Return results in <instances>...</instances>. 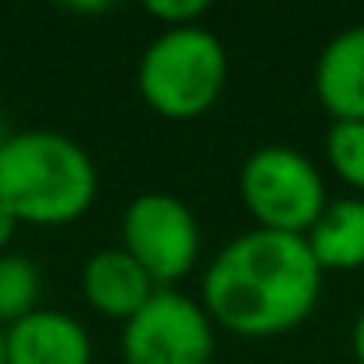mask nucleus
Returning <instances> with one entry per match:
<instances>
[{
	"mask_svg": "<svg viewBox=\"0 0 364 364\" xmlns=\"http://www.w3.org/2000/svg\"><path fill=\"white\" fill-rule=\"evenodd\" d=\"M321 268L304 236L250 229L236 236L204 272V311L236 336H279L311 318Z\"/></svg>",
	"mask_w": 364,
	"mask_h": 364,
	"instance_id": "1",
	"label": "nucleus"
},
{
	"mask_svg": "<svg viewBox=\"0 0 364 364\" xmlns=\"http://www.w3.org/2000/svg\"><path fill=\"white\" fill-rule=\"evenodd\" d=\"M97 168L90 154L61 132H18L0 146V204L18 222L65 225L90 211Z\"/></svg>",
	"mask_w": 364,
	"mask_h": 364,
	"instance_id": "2",
	"label": "nucleus"
},
{
	"mask_svg": "<svg viewBox=\"0 0 364 364\" xmlns=\"http://www.w3.org/2000/svg\"><path fill=\"white\" fill-rule=\"evenodd\" d=\"M229 75L225 47L200 26L164 29L139 58L136 86L150 111L168 122H190L208 114Z\"/></svg>",
	"mask_w": 364,
	"mask_h": 364,
	"instance_id": "3",
	"label": "nucleus"
},
{
	"mask_svg": "<svg viewBox=\"0 0 364 364\" xmlns=\"http://www.w3.org/2000/svg\"><path fill=\"white\" fill-rule=\"evenodd\" d=\"M240 197L261 229L286 236H307L328 204L321 171L289 146H261L243 161Z\"/></svg>",
	"mask_w": 364,
	"mask_h": 364,
	"instance_id": "4",
	"label": "nucleus"
},
{
	"mask_svg": "<svg viewBox=\"0 0 364 364\" xmlns=\"http://www.w3.org/2000/svg\"><path fill=\"white\" fill-rule=\"evenodd\" d=\"M215 321L204 304L157 289L122 328V364H211Z\"/></svg>",
	"mask_w": 364,
	"mask_h": 364,
	"instance_id": "5",
	"label": "nucleus"
},
{
	"mask_svg": "<svg viewBox=\"0 0 364 364\" xmlns=\"http://www.w3.org/2000/svg\"><path fill=\"white\" fill-rule=\"evenodd\" d=\"M122 250L154 286H171L186 279L200 257L197 218L171 193H139L122 215Z\"/></svg>",
	"mask_w": 364,
	"mask_h": 364,
	"instance_id": "6",
	"label": "nucleus"
},
{
	"mask_svg": "<svg viewBox=\"0 0 364 364\" xmlns=\"http://www.w3.org/2000/svg\"><path fill=\"white\" fill-rule=\"evenodd\" d=\"M8 364H90L86 328L65 311H33L4 336Z\"/></svg>",
	"mask_w": 364,
	"mask_h": 364,
	"instance_id": "7",
	"label": "nucleus"
},
{
	"mask_svg": "<svg viewBox=\"0 0 364 364\" xmlns=\"http://www.w3.org/2000/svg\"><path fill=\"white\" fill-rule=\"evenodd\" d=\"M314 93L332 122H364V26H350L325 43Z\"/></svg>",
	"mask_w": 364,
	"mask_h": 364,
	"instance_id": "8",
	"label": "nucleus"
},
{
	"mask_svg": "<svg viewBox=\"0 0 364 364\" xmlns=\"http://www.w3.org/2000/svg\"><path fill=\"white\" fill-rule=\"evenodd\" d=\"M82 293H86L93 311L118 318V321H129L157 293V286L122 247H111V250H97L86 261Z\"/></svg>",
	"mask_w": 364,
	"mask_h": 364,
	"instance_id": "9",
	"label": "nucleus"
},
{
	"mask_svg": "<svg viewBox=\"0 0 364 364\" xmlns=\"http://www.w3.org/2000/svg\"><path fill=\"white\" fill-rule=\"evenodd\" d=\"M304 240L321 272L364 268V200H328Z\"/></svg>",
	"mask_w": 364,
	"mask_h": 364,
	"instance_id": "10",
	"label": "nucleus"
},
{
	"mask_svg": "<svg viewBox=\"0 0 364 364\" xmlns=\"http://www.w3.org/2000/svg\"><path fill=\"white\" fill-rule=\"evenodd\" d=\"M40 296V272L29 257H0V325L33 314Z\"/></svg>",
	"mask_w": 364,
	"mask_h": 364,
	"instance_id": "11",
	"label": "nucleus"
},
{
	"mask_svg": "<svg viewBox=\"0 0 364 364\" xmlns=\"http://www.w3.org/2000/svg\"><path fill=\"white\" fill-rule=\"evenodd\" d=\"M325 154L346 186L364 190V122H332Z\"/></svg>",
	"mask_w": 364,
	"mask_h": 364,
	"instance_id": "12",
	"label": "nucleus"
},
{
	"mask_svg": "<svg viewBox=\"0 0 364 364\" xmlns=\"http://www.w3.org/2000/svg\"><path fill=\"white\" fill-rule=\"evenodd\" d=\"M208 0H150L146 15H154L157 22H164V29H186L197 26L200 15H208Z\"/></svg>",
	"mask_w": 364,
	"mask_h": 364,
	"instance_id": "13",
	"label": "nucleus"
},
{
	"mask_svg": "<svg viewBox=\"0 0 364 364\" xmlns=\"http://www.w3.org/2000/svg\"><path fill=\"white\" fill-rule=\"evenodd\" d=\"M15 225H18V218L0 204V250H4L8 243H11V236H15Z\"/></svg>",
	"mask_w": 364,
	"mask_h": 364,
	"instance_id": "14",
	"label": "nucleus"
},
{
	"mask_svg": "<svg viewBox=\"0 0 364 364\" xmlns=\"http://www.w3.org/2000/svg\"><path fill=\"white\" fill-rule=\"evenodd\" d=\"M350 346H353V357H357V364H364V311H360V314H357V321H353Z\"/></svg>",
	"mask_w": 364,
	"mask_h": 364,
	"instance_id": "15",
	"label": "nucleus"
},
{
	"mask_svg": "<svg viewBox=\"0 0 364 364\" xmlns=\"http://www.w3.org/2000/svg\"><path fill=\"white\" fill-rule=\"evenodd\" d=\"M68 11H79V15H100V11H111V4H68Z\"/></svg>",
	"mask_w": 364,
	"mask_h": 364,
	"instance_id": "16",
	"label": "nucleus"
},
{
	"mask_svg": "<svg viewBox=\"0 0 364 364\" xmlns=\"http://www.w3.org/2000/svg\"><path fill=\"white\" fill-rule=\"evenodd\" d=\"M0 364H8V346H4V336H0Z\"/></svg>",
	"mask_w": 364,
	"mask_h": 364,
	"instance_id": "17",
	"label": "nucleus"
},
{
	"mask_svg": "<svg viewBox=\"0 0 364 364\" xmlns=\"http://www.w3.org/2000/svg\"><path fill=\"white\" fill-rule=\"evenodd\" d=\"M8 143V129H4V118H0V146Z\"/></svg>",
	"mask_w": 364,
	"mask_h": 364,
	"instance_id": "18",
	"label": "nucleus"
}]
</instances>
